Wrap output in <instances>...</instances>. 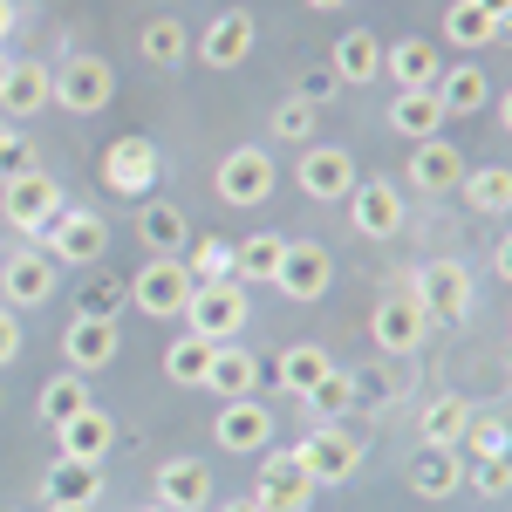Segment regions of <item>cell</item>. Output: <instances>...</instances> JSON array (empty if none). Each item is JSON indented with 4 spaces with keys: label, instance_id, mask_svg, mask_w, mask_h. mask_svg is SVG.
<instances>
[{
    "label": "cell",
    "instance_id": "obj_42",
    "mask_svg": "<svg viewBox=\"0 0 512 512\" xmlns=\"http://www.w3.org/2000/svg\"><path fill=\"white\" fill-rule=\"evenodd\" d=\"M274 137L308 144V137H315V110H308V103H294V96H287V103H274Z\"/></svg>",
    "mask_w": 512,
    "mask_h": 512
},
{
    "label": "cell",
    "instance_id": "obj_39",
    "mask_svg": "<svg viewBox=\"0 0 512 512\" xmlns=\"http://www.w3.org/2000/svg\"><path fill=\"white\" fill-rule=\"evenodd\" d=\"M465 458H506V417H492V410H472V424H465V444H458Z\"/></svg>",
    "mask_w": 512,
    "mask_h": 512
},
{
    "label": "cell",
    "instance_id": "obj_28",
    "mask_svg": "<svg viewBox=\"0 0 512 512\" xmlns=\"http://www.w3.org/2000/svg\"><path fill=\"white\" fill-rule=\"evenodd\" d=\"M205 390L226 396V403L253 396V390H260V362H253V349H239V342H219V349H212V369H205Z\"/></svg>",
    "mask_w": 512,
    "mask_h": 512
},
{
    "label": "cell",
    "instance_id": "obj_10",
    "mask_svg": "<svg viewBox=\"0 0 512 512\" xmlns=\"http://www.w3.org/2000/svg\"><path fill=\"white\" fill-rule=\"evenodd\" d=\"M294 185L315 198V205H342L362 178H355V158L342 151V144H308L301 164H294Z\"/></svg>",
    "mask_w": 512,
    "mask_h": 512
},
{
    "label": "cell",
    "instance_id": "obj_34",
    "mask_svg": "<svg viewBox=\"0 0 512 512\" xmlns=\"http://www.w3.org/2000/svg\"><path fill=\"white\" fill-rule=\"evenodd\" d=\"M458 192H465V205H472V212H485V219H506V205H512V171H506V164H465Z\"/></svg>",
    "mask_w": 512,
    "mask_h": 512
},
{
    "label": "cell",
    "instance_id": "obj_33",
    "mask_svg": "<svg viewBox=\"0 0 512 512\" xmlns=\"http://www.w3.org/2000/svg\"><path fill=\"white\" fill-rule=\"evenodd\" d=\"M390 130H403L410 144H431L437 130H444L437 96H431V89H396V96H390Z\"/></svg>",
    "mask_w": 512,
    "mask_h": 512
},
{
    "label": "cell",
    "instance_id": "obj_54",
    "mask_svg": "<svg viewBox=\"0 0 512 512\" xmlns=\"http://www.w3.org/2000/svg\"><path fill=\"white\" fill-rule=\"evenodd\" d=\"M0 260H7V239H0Z\"/></svg>",
    "mask_w": 512,
    "mask_h": 512
},
{
    "label": "cell",
    "instance_id": "obj_25",
    "mask_svg": "<svg viewBox=\"0 0 512 512\" xmlns=\"http://www.w3.org/2000/svg\"><path fill=\"white\" fill-rule=\"evenodd\" d=\"M458 178H465V158H458L451 137L417 144V151H410V171H403V185H417V192H458Z\"/></svg>",
    "mask_w": 512,
    "mask_h": 512
},
{
    "label": "cell",
    "instance_id": "obj_15",
    "mask_svg": "<svg viewBox=\"0 0 512 512\" xmlns=\"http://www.w3.org/2000/svg\"><path fill=\"white\" fill-rule=\"evenodd\" d=\"M48 110V62L41 55H7L0 62V117L28 123Z\"/></svg>",
    "mask_w": 512,
    "mask_h": 512
},
{
    "label": "cell",
    "instance_id": "obj_14",
    "mask_svg": "<svg viewBox=\"0 0 512 512\" xmlns=\"http://www.w3.org/2000/svg\"><path fill=\"white\" fill-rule=\"evenodd\" d=\"M328 280H335V260H328V246H315V239H287V253H280V274L274 287L287 294V301H321L328 294Z\"/></svg>",
    "mask_w": 512,
    "mask_h": 512
},
{
    "label": "cell",
    "instance_id": "obj_29",
    "mask_svg": "<svg viewBox=\"0 0 512 512\" xmlns=\"http://www.w3.org/2000/svg\"><path fill=\"white\" fill-rule=\"evenodd\" d=\"M137 239L151 246V260H185L192 219H185L178 205H144V212H137Z\"/></svg>",
    "mask_w": 512,
    "mask_h": 512
},
{
    "label": "cell",
    "instance_id": "obj_21",
    "mask_svg": "<svg viewBox=\"0 0 512 512\" xmlns=\"http://www.w3.org/2000/svg\"><path fill=\"white\" fill-rule=\"evenodd\" d=\"M55 458H76V465H103L110 458V444H117V424H110V410H96V403H82L76 417H62L55 424Z\"/></svg>",
    "mask_w": 512,
    "mask_h": 512
},
{
    "label": "cell",
    "instance_id": "obj_38",
    "mask_svg": "<svg viewBox=\"0 0 512 512\" xmlns=\"http://www.w3.org/2000/svg\"><path fill=\"white\" fill-rule=\"evenodd\" d=\"M444 35H451V48H492V41H506V28H499L492 14H478L472 0H458V7L444 14Z\"/></svg>",
    "mask_w": 512,
    "mask_h": 512
},
{
    "label": "cell",
    "instance_id": "obj_52",
    "mask_svg": "<svg viewBox=\"0 0 512 512\" xmlns=\"http://www.w3.org/2000/svg\"><path fill=\"white\" fill-rule=\"evenodd\" d=\"M55 512H96V506H55Z\"/></svg>",
    "mask_w": 512,
    "mask_h": 512
},
{
    "label": "cell",
    "instance_id": "obj_18",
    "mask_svg": "<svg viewBox=\"0 0 512 512\" xmlns=\"http://www.w3.org/2000/svg\"><path fill=\"white\" fill-rule=\"evenodd\" d=\"M315 492L321 485L294 465V451H287V458H260V478H253V506L260 512H308Z\"/></svg>",
    "mask_w": 512,
    "mask_h": 512
},
{
    "label": "cell",
    "instance_id": "obj_44",
    "mask_svg": "<svg viewBox=\"0 0 512 512\" xmlns=\"http://www.w3.org/2000/svg\"><path fill=\"white\" fill-rule=\"evenodd\" d=\"M130 301V287L123 280H96L89 287V301H82V315H96V321H117V308Z\"/></svg>",
    "mask_w": 512,
    "mask_h": 512
},
{
    "label": "cell",
    "instance_id": "obj_9",
    "mask_svg": "<svg viewBox=\"0 0 512 512\" xmlns=\"http://www.w3.org/2000/svg\"><path fill=\"white\" fill-rule=\"evenodd\" d=\"M130 301H137V315H151V321H178L185 301H192L185 260H144V267L130 274Z\"/></svg>",
    "mask_w": 512,
    "mask_h": 512
},
{
    "label": "cell",
    "instance_id": "obj_51",
    "mask_svg": "<svg viewBox=\"0 0 512 512\" xmlns=\"http://www.w3.org/2000/svg\"><path fill=\"white\" fill-rule=\"evenodd\" d=\"M219 512H260V506H253V499H233V506H219Z\"/></svg>",
    "mask_w": 512,
    "mask_h": 512
},
{
    "label": "cell",
    "instance_id": "obj_8",
    "mask_svg": "<svg viewBox=\"0 0 512 512\" xmlns=\"http://www.w3.org/2000/svg\"><path fill=\"white\" fill-rule=\"evenodd\" d=\"M55 274H62V267H55L41 246H14V253L0 260V294H7L0 308H14V315L48 308V301H55Z\"/></svg>",
    "mask_w": 512,
    "mask_h": 512
},
{
    "label": "cell",
    "instance_id": "obj_13",
    "mask_svg": "<svg viewBox=\"0 0 512 512\" xmlns=\"http://www.w3.org/2000/svg\"><path fill=\"white\" fill-rule=\"evenodd\" d=\"M212 444H219V451H233V458L267 451V444H274V410H267V403H253V396L219 403V417H212Z\"/></svg>",
    "mask_w": 512,
    "mask_h": 512
},
{
    "label": "cell",
    "instance_id": "obj_22",
    "mask_svg": "<svg viewBox=\"0 0 512 512\" xmlns=\"http://www.w3.org/2000/svg\"><path fill=\"white\" fill-rule=\"evenodd\" d=\"M431 96H437V110H444V123L478 117V110H492V76H485L478 62H451V69L431 82Z\"/></svg>",
    "mask_w": 512,
    "mask_h": 512
},
{
    "label": "cell",
    "instance_id": "obj_27",
    "mask_svg": "<svg viewBox=\"0 0 512 512\" xmlns=\"http://www.w3.org/2000/svg\"><path fill=\"white\" fill-rule=\"evenodd\" d=\"M328 76L362 89V82H383V41L369 35V28H349V35L335 41V55H328Z\"/></svg>",
    "mask_w": 512,
    "mask_h": 512
},
{
    "label": "cell",
    "instance_id": "obj_16",
    "mask_svg": "<svg viewBox=\"0 0 512 512\" xmlns=\"http://www.w3.org/2000/svg\"><path fill=\"white\" fill-rule=\"evenodd\" d=\"M103 185H110L117 198H144L151 185H158V144L137 137V130L117 137V144L103 151Z\"/></svg>",
    "mask_w": 512,
    "mask_h": 512
},
{
    "label": "cell",
    "instance_id": "obj_30",
    "mask_svg": "<svg viewBox=\"0 0 512 512\" xmlns=\"http://www.w3.org/2000/svg\"><path fill=\"white\" fill-rule=\"evenodd\" d=\"M410 492L417 499H451L458 485H465V451H424L417 444V458H410Z\"/></svg>",
    "mask_w": 512,
    "mask_h": 512
},
{
    "label": "cell",
    "instance_id": "obj_35",
    "mask_svg": "<svg viewBox=\"0 0 512 512\" xmlns=\"http://www.w3.org/2000/svg\"><path fill=\"white\" fill-rule=\"evenodd\" d=\"M137 55L151 62V69H185V55H192V35H185V21H144V35H137Z\"/></svg>",
    "mask_w": 512,
    "mask_h": 512
},
{
    "label": "cell",
    "instance_id": "obj_17",
    "mask_svg": "<svg viewBox=\"0 0 512 512\" xmlns=\"http://www.w3.org/2000/svg\"><path fill=\"white\" fill-rule=\"evenodd\" d=\"M369 335H376V349H383V355H417V349H424V335H431V321H424V308H417L410 287H403V294H383V301H376Z\"/></svg>",
    "mask_w": 512,
    "mask_h": 512
},
{
    "label": "cell",
    "instance_id": "obj_4",
    "mask_svg": "<svg viewBox=\"0 0 512 512\" xmlns=\"http://www.w3.org/2000/svg\"><path fill=\"white\" fill-rule=\"evenodd\" d=\"M69 205V192H62V178H48V171H14V178H0V219L14 226L21 239H41V226L55 219Z\"/></svg>",
    "mask_w": 512,
    "mask_h": 512
},
{
    "label": "cell",
    "instance_id": "obj_12",
    "mask_svg": "<svg viewBox=\"0 0 512 512\" xmlns=\"http://www.w3.org/2000/svg\"><path fill=\"white\" fill-rule=\"evenodd\" d=\"M151 492H158L151 506H164V512H205L219 485H212V465L205 458H164L158 472H151Z\"/></svg>",
    "mask_w": 512,
    "mask_h": 512
},
{
    "label": "cell",
    "instance_id": "obj_19",
    "mask_svg": "<svg viewBox=\"0 0 512 512\" xmlns=\"http://www.w3.org/2000/svg\"><path fill=\"white\" fill-rule=\"evenodd\" d=\"M123 349L117 321H96V315H76L62 328V369H76V376H96V369H110Z\"/></svg>",
    "mask_w": 512,
    "mask_h": 512
},
{
    "label": "cell",
    "instance_id": "obj_6",
    "mask_svg": "<svg viewBox=\"0 0 512 512\" xmlns=\"http://www.w3.org/2000/svg\"><path fill=\"white\" fill-rule=\"evenodd\" d=\"M280 185L274 171V151H260V144H233L226 158H219V171H212V192L226 198V205H239V212H253V205H267Z\"/></svg>",
    "mask_w": 512,
    "mask_h": 512
},
{
    "label": "cell",
    "instance_id": "obj_23",
    "mask_svg": "<svg viewBox=\"0 0 512 512\" xmlns=\"http://www.w3.org/2000/svg\"><path fill=\"white\" fill-rule=\"evenodd\" d=\"M472 410L478 403H465V396H431V403H424V410H417V444H424V451H458V444H465V424H472Z\"/></svg>",
    "mask_w": 512,
    "mask_h": 512
},
{
    "label": "cell",
    "instance_id": "obj_3",
    "mask_svg": "<svg viewBox=\"0 0 512 512\" xmlns=\"http://www.w3.org/2000/svg\"><path fill=\"white\" fill-rule=\"evenodd\" d=\"M246 315H253V308H246V287L226 274V280H192V301H185L178 321H185V335H198V342L219 349V342H239V335H246Z\"/></svg>",
    "mask_w": 512,
    "mask_h": 512
},
{
    "label": "cell",
    "instance_id": "obj_20",
    "mask_svg": "<svg viewBox=\"0 0 512 512\" xmlns=\"http://www.w3.org/2000/svg\"><path fill=\"white\" fill-rule=\"evenodd\" d=\"M349 226L362 239H396V233H403V192H396V178H369V185H355V192H349Z\"/></svg>",
    "mask_w": 512,
    "mask_h": 512
},
{
    "label": "cell",
    "instance_id": "obj_45",
    "mask_svg": "<svg viewBox=\"0 0 512 512\" xmlns=\"http://www.w3.org/2000/svg\"><path fill=\"white\" fill-rule=\"evenodd\" d=\"M14 171H28V137L0 117V178H14Z\"/></svg>",
    "mask_w": 512,
    "mask_h": 512
},
{
    "label": "cell",
    "instance_id": "obj_53",
    "mask_svg": "<svg viewBox=\"0 0 512 512\" xmlns=\"http://www.w3.org/2000/svg\"><path fill=\"white\" fill-rule=\"evenodd\" d=\"M137 512H164V506H137Z\"/></svg>",
    "mask_w": 512,
    "mask_h": 512
},
{
    "label": "cell",
    "instance_id": "obj_26",
    "mask_svg": "<svg viewBox=\"0 0 512 512\" xmlns=\"http://www.w3.org/2000/svg\"><path fill=\"white\" fill-rule=\"evenodd\" d=\"M41 499H48V512L55 506H96V499H103V465L55 458V465L41 472Z\"/></svg>",
    "mask_w": 512,
    "mask_h": 512
},
{
    "label": "cell",
    "instance_id": "obj_41",
    "mask_svg": "<svg viewBox=\"0 0 512 512\" xmlns=\"http://www.w3.org/2000/svg\"><path fill=\"white\" fill-rule=\"evenodd\" d=\"M465 478L478 485V499H506L512 492V465L506 458H465Z\"/></svg>",
    "mask_w": 512,
    "mask_h": 512
},
{
    "label": "cell",
    "instance_id": "obj_47",
    "mask_svg": "<svg viewBox=\"0 0 512 512\" xmlns=\"http://www.w3.org/2000/svg\"><path fill=\"white\" fill-rule=\"evenodd\" d=\"M335 89H342L335 76H301V82H294V103H308V110H321V103H328Z\"/></svg>",
    "mask_w": 512,
    "mask_h": 512
},
{
    "label": "cell",
    "instance_id": "obj_24",
    "mask_svg": "<svg viewBox=\"0 0 512 512\" xmlns=\"http://www.w3.org/2000/svg\"><path fill=\"white\" fill-rule=\"evenodd\" d=\"M328 369H335V355L321 349V342H287V349L274 355V390L301 403V396L315 390V383L328 376Z\"/></svg>",
    "mask_w": 512,
    "mask_h": 512
},
{
    "label": "cell",
    "instance_id": "obj_48",
    "mask_svg": "<svg viewBox=\"0 0 512 512\" xmlns=\"http://www.w3.org/2000/svg\"><path fill=\"white\" fill-rule=\"evenodd\" d=\"M478 14H492V21H499V28H506V14H512V0H472Z\"/></svg>",
    "mask_w": 512,
    "mask_h": 512
},
{
    "label": "cell",
    "instance_id": "obj_1",
    "mask_svg": "<svg viewBox=\"0 0 512 512\" xmlns=\"http://www.w3.org/2000/svg\"><path fill=\"white\" fill-rule=\"evenodd\" d=\"M117 103V69L103 62V55H62L55 69H48V110H69V117H103Z\"/></svg>",
    "mask_w": 512,
    "mask_h": 512
},
{
    "label": "cell",
    "instance_id": "obj_43",
    "mask_svg": "<svg viewBox=\"0 0 512 512\" xmlns=\"http://www.w3.org/2000/svg\"><path fill=\"white\" fill-rule=\"evenodd\" d=\"M185 274H192V280H226V274H233V246L205 239V246H198L192 260H185Z\"/></svg>",
    "mask_w": 512,
    "mask_h": 512
},
{
    "label": "cell",
    "instance_id": "obj_2",
    "mask_svg": "<svg viewBox=\"0 0 512 512\" xmlns=\"http://www.w3.org/2000/svg\"><path fill=\"white\" fill-rule=\"evenodd\" d=\"M410 301L424 308L431 328H458V321H472L478 308V280L465 260H424L417 274H410Z\"/></svg>",
    "mask_w": 512,
    "mask_h": 512
},
{
    "label": "cell",
    "instance_id": "obj_40",
    "mask_svg": "<svg viewBox=\"0 0 512 512\" xmlns=\"http://www.w3.org/2000/svg\"><path fill=\"white\" fill-rule=\"evenodd\" d=\"M301 403H308V410H321V417H342V410L355 403V376H349V369H328V376H321Z\"/></svg>",
    "mask_w": 512,
    "mask_h": 512
},
{
    "label": "cell",
    "instance_id": "obj_5",
    "mask_svg": "<svg viewBox=\"0 0 512 512\" xmlns=\"http://www.w3.org/2000/svg\"><path fill=\"white\" fill-rule=\"evenodd\" d=\"M41 253H48L55 267H96V260L110 253V226H103V212H89V205H62V212L41 226Z\"/></svg>",
    "mask_w": 512,
    "mask_h": 512
},
{
    "label": "cell",
    "instance_id": "obj_7",
    "mask_svg": "<svg viewBox=\"0 0 512 512\" xmlns=\"http://www.w3.org/2000/svg\"><path fill=\"white\" fill-rule=\"evenodd\" d=\"M294 465L315 478V485H349L362 472V437L342 431V424H321V431H308L294 444Z\"/></svg>",
    "mask_w": 512,
    "mask_h": 512
},
{
    "label": "cell",
    "instance_id": "obj_50",
    "mask_svg": "<svg viewBox=\"0 0 512 512\" xmlns=\"http://www.w3.org/2000/svg\"><path fill=\"white\" fill-rule=\"evenodd\" d=\"M308 7H315V14H342V0H308Z\"/></svg>",
    "mask_w": 512,
    "mask_h": 512
},
{
    "label": "cell",
    "instance_id": "obj_36",
    "mask_svg": "<svg viewBox=\"0 0 512 512\" xmlns=\"http://www.w3.org/2000/svg\"><path fill=\"white\" fill-rule=\"evenodd\" d=\"M82 403H89V376H76V369H55V376L41 383V396H35V410H41L48 431H55L62 417H76Z\"/></svg>",
    "mask_w": 512,
    "mask_h": 512
},
{
    "label": "cell",
    "instance_id": "obj_46",
    "mask_svg": "<svg viewBox=\"0 0 512 512\" xmlns=\"http://www.w3.org/2000/svg\"><path fill=\"white\" fill-rule=\"evenodd\" d=\"M21 349H28V342H21V315H14V308H0V369H14Z\"/></svg>",
    "mask_w": 512,
    "mask_h": 512
},
{
    "label": "cell",
    "instance_id": "obj_11",
    "mask_svg": "<svg viewBox=\"0 0 512 512\" xmlns=\"http://www.w3.org/2000/svg\"><path fill=\"white\" fill-rule=\"evenodd\" d=\"M253 41H260V21H253L246 7H226V14H212V21H205V35H198L192 48H198V62H205V69H219V76H226V69H239V62L253 55Z\"/></svg>",
    "mask_w": 512,
    "mask_h": 512
},
{
    "label": "cell",
    "instance_id": "obj_31",
    "mask_svg": "<svg viewBox=\"0 0 512 512\" xmlns=\"http://www.w3.org/2000/svg\"><path fill=\"white\" fill-rule=\"evenodd\" d=\"M280 253H287V233H246L233 246V280L239 287H274Z\"/></svg>",
    "mask_w": 512,
    "mask_h": 512
},
{
    "label": "cell",
    "instance_id": "obj_32",
    "mask_svg": "<svg viewBox=\"0 0 512 512\" xmlns=\"http://www.w3.org/2000/svg\"><path fill=\"white\" fill-rule=\"evenodd\" d=\"M383 76H396V89H431L444 76V55H437V41H396L383 48Z\"/></svg>",
    "mask_w": 512,
    "mask_h": 512
},
{
    "label": "cell",
    "instance_id": "obj_49",
    "mask_svg": "<svg viewBox=\"0 0 512 512\" xmlns=\"http://www.w3.org/2000/svg\"><path fill=\"white\" fill-rule=\"evenodd\" d=\"M14 35V0H0V41Z\"/></svg>",
    "mask_w": 512,
    "mask_h": 512
},
{
    "label": "cell",
    "instance_id": "obj_37",
    "mask_svg": "<svg viewBox=\"0 0 512 512\" xmlns=\"http://www.w3.org/2000/svg\"><path fill=\"white\" fill-rule=\"evenodd\" d=\"M205 369H212V342H198V335H178V342L164 349V376H171L178 390H205Z\"/></svg>",
    "mask_w": 512,
    "mask_h": 512
}]
</instances>
